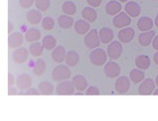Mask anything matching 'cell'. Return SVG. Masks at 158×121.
<instances>
[{
  "label": "cell",
  "instance_id": "cell-1",
  "mask_svg": "<svg viewBox=\"0 0 158 121\" xmlns=\"http://www.w3.org/2000/svg\"><path fill=\"white\" fill-rule=\"evenodd\" d=\"M71 77V71L69 69V65H63L60 64L53 70L52 72V78L54 81H63V80H69Z\"/></svg>",
  "mask_w": 158,
  "mask_h": 121
},
{
  "label": "cell",
  "instance_id": "cell-2",
  "mask_svg": "<svg viewBox=\"0 0 158 121\" xmlns=\"http://www.w3.org/2000/svg\"><path fill=\"white\" fill-rule=\"evenodd\" d=\"M108 53L104 51V49H101V48H95V49H92L91 54H89V59L91 62L96 65V67H101V65H104V63H107L108 59Z\"/></svg>",
  "mask_w": 158,
  "mask_h": 121
},
{
  "label": "cell",
  "instance_id": "cell-3",
  "mask_svg": "<svg viewBox=\"0 0 158 121\" xmlns=\"http://www.w3.org/2000/svg\"><path fill=\"white\" fill-rule=\"evenodd\" d=\"M84 43H85L86 48H88V49H95V48L99 47L100 43H101L99 31L89 30V32L86 33L85 38H84Z\"/></svg>",
  "mask_w": 158,
  "mask_h": 121
},
{
  "label": "cell",
  "instance_id": "cell-4",
  "mask_svg": "<svg viewBox=\"0 0 158 121\" xmlns=\"http://www.w3.org/2000/svg\"><path fill=\"white\" fill-rule=\"evenodd\" d=\"M108 56L111 61H116L120 57L123 53V45L120 41H111L107 49Z\"/></svg>",
  "mask_w": 158,
  "mask_h": 121
},
{
  "label": "cell",
  "instance_id": "cell-5",
  "mask_svg": "<svg viewBox=\"0 0 158 121\" xmlns=\"http://www.w3.org/2000/svg\"><path fill=\"white\" fill-rule=\"evenodd\" d=\"M132 22L131 20V16L127 14L126 12H120L119 14H117L116 16H114L112 18V24L115 27H118V29H123V27L128 26Z\"/></svg>",
  "mask_w": 158,
  "mask_h": 121
},
{
  "label": "cell",
  "instance_id": "cell-6",
  "mask_svg": "<svg viewBox=\"0 0 158 121\" xmlns=\"http://www.w3.org/2000/svg\"><path fill=\"white\" fill-rule=\"evenodd\" d=\"M75 85L72 81H68V80H63L57 83L56 86V93L59 95H72L75 94Z\"/></svg>",
  "mask_w": 158,
  "mask_h": 121
},
{
  "label": "cell",
  "instance_id": "cell-7",
  "mask_svg": "<svg viewBox=\"0 0 158 121\" xmlns=\"http://www.w3.org/2000/svg\"><path fill=\"white\" fill-rule=\"evenodd\" d=\"M155 87H156V81L152 79L148 78L144 79L141 85L139 86V94L140 95H151L154 94Z\"/></svg>",
  "mask_w": 158,
  "mask_h": 121
},
{
  "label": "cell",
  "instance_id": "cell-8",
  "mask_svg": "<svg viewBox=\"0 0 158 121\" xmlns=\"http://www.w3.org/2000/svg\"><path fill=\"white\" fill-rule=\"evenodd\" d=\"M131 79L127 77H119L115 82V89L118 94H126L130 90Z\"/></svg>",
  "mask_w": 158,
  "mask_h": 121
},
{
  "label": "cell",
  "instance_id": "cell-9",
  "mask_svg": "<svg viewBox=\"0 0 158 121\" xmlns=\"http://www.w3.org/2000/svg\"><path fill=\"white\" fill-rule=\"evenodd\" d=\"M32 83H33V80L27 73L20 74L16 78V87L20 90H28L29 88H31Z\"/></svg>",
  "mask_w": 158,
  "mask_h": 121
},
{
  "label": "cell",
  "instance_id": "cell-10",
  "mask_svg": "<svg viewBox=\"0 0 158 121\" xmlns=\"http://www.w3.org/2000/svg\"><path fill=\"white\" fill-rule=\"evenodd\" d=\"M135 31L133 27H123L118 33V39L122 43H128L134 39Z\"/></svg>",
  "mask_w": 158,
  "mask_h": 121
},
{
  "label": "cell",
  "instance_id": "cell-11",
  "mask_svg": "<svg viewBox=\"0 0 158 121\" xmlns=\"http://www.w3.org/2000/svg\"><path fill=\"white\" fill-rule=\"evenodd\" d=\"M104 74L107 75L108 78H117L120 74V67L118 63L114 62H108L104 65Z\"/></svg>",
  "mask_w": 158,
  "mask_h": 121
},
{
  "label": "cell",
  "instance_id": "cell-12",
  "mask_svg": "<svg viewBox=\"0 0 158 121\" xmlns=\"http://www.w3.org/2000/svg\"><path fill=\"white\" fill-rule=\"evenodd\" d=\"M29 49L24 47H19L16 48L15 51L13 53V62L17 63V64H23L24 62H27V59L29 58Z\"/></svg>",
  "mask_w": 158,
  "mask_h": 121
},
{
  "label": "cell",
  "instance_id": "cell-13",
  "mask_svg": "<svg viewBox=\"0 0 158 121\" xmlns=\"http://www.w3.org/2000/svg\"><path fill=\"white\" fill-rule=\"evenodd\" d=\"M25 37H24L21 32H13L9 34V38H8V47L13 49V48H19L22 46Z\"/></svg>",
  "mask_w": 158,
  "mask_h": 121
},
{
  "label": "cell",
  "instance_id": "cell-14",
  "mask_svg": "<svg viewBox=\"0 0 158 121\" xmlns=\"http://www.w3.org/2000/svg\"><path fill=\"white\" fill-rule=\"evenodd\" d=\"M122 12V2L118 0H111L106 5V13L110 16H116Z\"/></svg>",
  "mask_w": 158,
  "mask_h": 121
},
{
  "label": "cell",
  "instance_id": "cell-15",
  "mask_svg": "<svg viewBox=\"0 0 158 121\" xmlns=\"http://www.w3.org/2000/svg\"><path fill=\"white\" fill-rule=\"evenodd\" d=\"M125 12L131 17H139L141 14V7L135 1H127L126 5H125Z\"/></svg>",
  "mask_w": 158,
  "mask_h": 121
},
{
  "label": "cell",
  "instance_id": "cell-16",
  "mask_svg": "<svg viewBox=\"0 0 158 121\" xmlns=\"http://www.w3.org/2000/svg\"><path fill=\"white\" fill-rule=\"evenodd\" d=\"M65 57H67V51L63 46H56L52 51V58L55 63H62L65 61Z\"/></svg>",
  "mask_w": 158,
  "mask_h": 121
},
{
  "label": "cell",
  "instance_id": "cell-17",
  "mask_svg": "<svg viewBox=\"0 0 158 121\" xmlns=\"http://www.w3.org/2000/svg\"><path fill=\"white\" fill-rule=\"evenodd\" d=\"M73 27H75V31L76 33H78V34L80 35H84L86 34V33H88L89 32V30H91V25H89V22L86 20H78L77 22L75 23V25H73Z\"/></svg>",
  "mask_w": 158,
  "mask_h": 121
},
{
  "label": "cell",
  "instance_id": "cell-18",
  "mask_svg": "<svg viewBox=\"0 0 158 121\" xmlns=\"http://www.w3.org/2000/svg\"><path fill=\"white\" fill-rule=\"evenodd\" d=\"M155 22L151 20L150 17H148V16H143V17H140L138 21V29L140 30L141 32H144V31H150L152 26H154Z\"/></svg>",
  "mask_w": 158,
  "mask_h": 121
},
{
  "label": "cell",
  "instance_id": "cell-19",
  "mask_svg": "<svg viewBox=\"0 0 158 121\" xmlns=\"http://www.w3.org/2000/svg\"><path fill=\"white\" fill-rule=\"evenodd\" d=\"M27 20L32 25H37L43 21V15L39 9H30L27 13Z\"/></svg>",
  "mask_w": 158,
  "mask_h": 121
},
{
  "label": "cell",
  "instance_id": "cell-20",
  "mask_svg": "<svg viewBox=\"0 0 158 121\" xmlns=\"http://www.w3.org/2000/svg\"><path fill=\"white\" fill-rule=\"evenodd\" d=\"M72 82L75 85L76 90H79V91H84V90L87 89V86H88V81L86 80V78L84 77L83 74H77L72 78Z\"/></svg>",
  "mask_w": 158,
  "mask_h": 121
},
{
  "label": "cell",
  "instance_id": "cell-21",
  "mask_svg": "<svg viewBox=\"0 0 158 121\" xmlns=\"http://www.w3.org/2000/svg\"><path fill=\"white\" fill-rule=\"evenodd\" d=\"M155 35H156V33H155L152 30H150V31H144L142 32V33H140V35H139V43L141 45V46H149L150 43H152V40H154Z\"/></svg>",
  "mask_w": 158,
  "mask_h": 121
},
{
  "label": "cell",
  "instance_id": "cell-22",
  "mask_svg": "<svg viewBox=\"0 0 158 121\" xmlns=\"http://www.w3.org/2000/svg\"><path fill=\"white\" fill-rule=\"evenodd\" d=\"M81 17L84 20L88 21L89 23H93L98 20V12L93 7H85L81 10Z\"/></svg>",
  "mask_w": 158,
  "mask_h": 121
},
{
  "label": "cell",
  "instance_id": "cell-23",
  "mask_svg": "<svg viewBox=\"0 0 158 121\" xmlns=\"http://www.w3.org/2000/svg\"><path fill=\"white\" fill-rule=\"evenodd\" d=\"M150 64H151L150 58L147 55H139V56H136V58H135V65L140 70L144 71L147 69H149Z\"/></svg>",
  "mask_w": 158,
  "mask_h": 121
},
{
  "label": "cell",
  "instance_id": "cell-24",
  "mask_svg": "<svg viewBox=\"0 0 158 121\" xmlns=\"http://www.w3.org/2000/svg\"><path fill=\"white\" fill-rule=\"evenodd\" d=\"M100 39L102 43H110L114 40V31L110 27H103L99 31Z\"/></svg>",
  "mask_w": 158,
  "mask_h": 121
},
{
  "label": "cell",
  "instance_id": "cell-25",
  "mask_svg": "<svg viewBox=\"0 0 158 121\" xmlns=\"http://www.w3.org/2000/svg\"><path fill=\"white\" fill-rule=\"evenodd\" d=\"M57 23H59V26H61L62 29H70L71 26L75 25L73 18L70 15H67V14H63V15L60 16L59 20H57Z\"/></svg>",
  "mask_w": 158,
  "mask_h": 121
},
{
  "label": "cell",
  "instance_id": "cell-26",
  "mask_svg": "<svg viewBox=\"0 0 158 121\" xmlns=\"http://www.w3.org/2000/svg\"><path fill=\"white\" fill-rule=\"evenodd\" d=\"M25 40L28 41V42H36L38 40L40 39V37H41V33H40L39 30H37L35 27H31V29H29L28 31L25 32Z\"/></svg>",
  "mask_w": 158,
  "mask_h": 121
},
{
  "label": "cell",
  "instance_id": "cell-27",
  "mask_svg": "<svg viewBox=\"0 0 158 121\" xmlns=\"http://www.w3.org/2000/svg\"><path fill=\"white\" fill-rule=\"evenodd\" d=\"M44 49H45L44 45L43 43L38 42V41L32 42L31 45H30V47H29V51H30V54H31L32 56H36V57H39V56L43 55Z\"/></svg>",
  "mask_w": 158,
  "mask_h": 121
},
{
  "label": "cell",
  "instance_id": "cell-28",
  "mask_svg": "<svg viewBox=\"0 0 158 121\" xmlns=\"http://www.w3.org/2000/svg\"><path fill=\"white\" fill-rule=\"evenodd\" d=\"M38 89H39L40 94L43 95H52L54 91V86L53 83L49 81H41L38 85Z\"/></svg>",
  "mask_w": 158,
  "mask_h": 121
},
{
  "label": "cell",
  "instance_id": "cell-29",
  "mask_svg": "<svg viewBox=\"0 0 158 121\" xmlns=\"http://www.w3.org/2000/svg\"><path fill=\"white\" fill-rule=\"evenodd\" d=\"M65 63L69 67H76L79 63V54L75 50L68 51L67 57H65Z\"/></svg>",
  "mask_w": 158,
  "mask_h": 121
},
{
  "label": "cell",
  "instance_id": "cell-30",
  "mask_svg": "<svg viewBox=\"0 0 158 121\" xmlns=\"http://www.w3.org/2000/svg\"><path fill=\"white\" fill-rule=\"evenodd\" d=\"M130 79L131 81H133L134 83H140L144 80V72L140 69H134L130 72Z\"/></svg>",
  "mask_w": 158,
  "mask_h": 121
},
{
  "label": "cell",
  "instance_id": "cell-31",
  "mask_svg": "<svg viewBox=\"0 0 158 121\" xmlns=\"http://www.w3.org/2000/svg\"><path fill=\"white\" fill-rule=\"evenodd\" d=\"M41 43L44 45L45 49H47V50H53L56 47V45H57L56 39L53 35H46V37H44L43 40H41Z\"/></svg>",
  "mask_w": 158,
  "mask_h": 121
},
{
  "label": "cell",
  "instance_id": "cell-32",
  "mask_svg": "<svg viewBox=\"0 0 158 121\" xmlns=\"http://www.w3.org/2000/svg\"><path fill=\"white\" fill-rule=\"evenodd\" d=\"M45 71H46V62L43 58H38L35 63V67H33V73L40 77L45 73Z\"/></svg>",
  "mask_w": 158,
  "mask_h": 121
},
{
  "label": "cell",
  "instance_id": "cell-33",
  "mask_svg": "<svg viewBox=\"0 0 158 121\" xmlns=\"http://www.w3.org/2000/svg\"><path fill=\"white\" fill-rule=\"evenodd\" d=\"M62 10H63L64 14L67 15H73L77 12V6H76L75 2L72 1H65L63 5H62Z\"/></svg>",
  "mask_w": 158,
  "mask_h": 121
},
{
  "label": "cell",
  "instance_id": "cell-34",
  "mask_svg": "<svg viewBox=\"0 0 158 121\" xmlns=\"http://www.w3.org/2000/svg\"><path fill=\"white\" fill-rule=\"evenodd\" d=\"M41 25H43V27L45 29V30L51 31V30H53L54 26H55V21H54L53 17L47 16V17H44L43 18V21H41Z\"/></svg>",
  "mask_w": 158,
  "mask_h": 121
},
{
  "label": "cell",
  "instance_id": "cell-35",
  "mask_svg": "<svg viewBox=\"0 0 158 121\" xmlns=\"http://www.w3.org/2000/svg\"><path fill=\"white\" fill-rule=\"evenodd\" d=\"M35 5H36L37 9H39L40 12H45L51 6V0H36Z\"/></svg>",
  "mask_w": 158,
  "mask_h": 121
},
{
  "label": "cell",
  "instance_id": "cell-36",
  "mask_svg": "<svg viewBox=\"0 0 158 121\" xmlns=\"http://www.w3.org/2000/svg\"><path fill=\"white\" fill-rule=\"evenodd\" d=\"M35 2H36V0H20V6L27 9V8H31Z\"/></svg>",
  "mask_w": 158,
  "mask_h": 121
},
{
  "label": "cell",
  "instance_id": "cell-37",
  "mask_svg": "<svg viewBox=\"0 0 158 121\" xmlns=\"http://www.w3.org/2000/svg\"><path fill=\"white\" fill-rule=\"evenodd\" d=\"M85 91H86V95H99L100 94V89L95 86L88 87Z\"/></svg>",
  "mask_w": 158,
  "mask_h": 121
},
{
  "label": "cell",
  "instance_id": "cell-38",
  "mask_svg": "<svg viewBox=\"0 0 158 121\" xmlns=\"http://www.w3.org/2000/svg\"><path fill=\"white\" fill-rule=\"evenodd\" d=\"M87 4L89 5L91 7H99L100 5L102 4V0H87Z\"/></svg>",
  "mask_w": 158,
  "mask_h": 121
},
{
  "label": "cell",
  "instance_id": "cell-39",
  "mask_svg": "<svg viewBox=\"0 0 158 121\" xmlns=\"http://www.w3.org/2000/svg\"><path fill=\"white\" fill-rule=\"evenodd\" d=\"M14 83H16V79L12 73L8 74V87H12Z\"/></svg>",
  "mask_w": 158,
  "mask_h": 121
},
{
  "label": "cell",
  "instance_id": "cell-40",
  "mask_svg": "<svg viewBox=\"0 0 158 121\" xmlns=\"http://www.w3.org/2000/svg\"><path fill=\"white\" fill-rule=\"evenodd\" d=\"M40 94V91L39 89H36V88H29L28 91L25 93V95H39Z\"/></svg>",
  "mask_w": 158,
  "mask_h": 121
},
{
  "label": "cell",
  "instance_id": "cell-41",
  "mask_svg": "<svg viewBox=\"0 0 158 121\" xmlns=\"http://www.w3.org/2000/svg\"><path fill=\"white\" fill-rule=\"evenodd\" d=\"M152 47H154V49H156V50H158V35H155L154 40H152Z\"/></svg>",
  "mask_w": 158,
  "mask_h": 121
},
{
  "label": "cell",
  "instance_id": "cell-42",
  "mask_svg": "<svg viewBox=\"0 0 158 121\" xmlns=\"http://www.w3.org/2000/svg\"><path fill=\"white\" fill-rule=\"evenodd\" d=\"M19 89V88H17ZM17 89L14 88V87H8V95H16L17 94Z\"/></svg>",
  "mask_w": 158,
  "mask_h": 121
},
{
  "label": "cell",
  "instance_id": "cell-43",
  "mask_svg": "<svg viewBox=\"0 0 158 121\" xmlns=\"http://www.w3.org/2000/svg\"><path fill=\"white\" fill-rule=\"evenodd\" d=\"M13 29H14V24L9 21V22H8V33H9V34L13 32Z\"/></svg>",
  "mask_w": 158,
  "mask_h": 121
},
{
  "label": "cell",
  "instance_id": "cell-44",
  "mask_svg": "<svg viewBox=\"0 0 158 121\" xmlns=\"http://www.w3.org/2000/svg\"><path fill=\"white\" fill-rule=\"evenodd\" d=\"M154 62L158 65V50H157V53H155V55H154Z\"/></svg>",
  "mask_w": 158,
  "mask_h": 121
},
{
  "label": "cell",
  "instance_id": "cell-45",
  "mask_svg": "<svg viewBox=\"0 0 158 121\" xmlns=\"http://www.w3.org/2000/svg\"><path fill=\"white\" fill-rule=\"evenodd\" d=\"M154 22H155V25L158 27V14H157V16H156V18H155Z\"/></svg>",
  "mask_w": 158,
  "mask_h": 121
},
{
  "label": "cell",
  "instance_id": "cell-46",
  "mask_svg": "<svg viewBox=\"0 0 158 121\" xmlns=\"http://www.w3.org/2000/svg\"><path fill=\"white\" fill-rule=\"evenodd\" d=\"M154 95H157V96H158V88L154 90Z\"/></svg>",
  "mask_w": 158,
  "mask_h": 121
},
{
  "label": "cell",
  "instance_id": "cell-47",
  "mask_svg": "<svg viewBox=\"0 0 158 121\" xmlns=\"http://www.w3.org/2000/svg\"><path fill=\"white\" fill-rule=\"evenodd\" d=\"M155 81H156V86L158 87V75L156 77V80H155Z\"/></svg>",
  "mask_w": 158,
  "mask_h": 121
},
{
  "label": "cell",
  "instance_id": "cell-48",
  "mask_svg": "<svg viewBox=\"0 0 158 121\" xmlns=\"http://www.w3.org/2000/svg\"><path fill=\"white\" fill-rule=\"evenodd\" d=\"M118 1H120V2H127L128 0H118Z\"/></svg>",
  "mask_w": 158,
  "mask_h": 121
}]
</instances>
